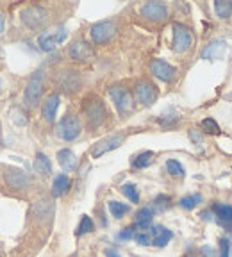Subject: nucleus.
<instances>
[{"label":"nucleus","mask_w":232,"mask_h":257,"mask_svg":"<svg viewBox=\"0 0 232 257\" xmlns=\"http://www.w3.org/2000/svg\"><path fill=\"white\" fill-rule=\"evenodd\" d=\"M59 82L63 86V89H68V91H75L79 88V75L75 72H63L59 77Z\"/></svg>","instance_id":"nucleus-19"},{"label":"nucleus","mask_w":232,"mask_h":257,"mask_svg":"<svg viewBox=\"0 0 232 257\" xmlns=\"http://www.w3.org/2000/svg\"><path fill=\"white\" fill-rule=\"evenodd\" d=\"M66 39V29L65 27H57L54 31H45V33L39 34L38 37V45L43 52H52L54 48L63 43Z\"/></svg>","instance_id":"nucleus-3"},{"label":"nucleus","mask_w":232,"mask_h":257,"mask_svg":"<svg viewBox=\"0 0 232 257\" xmlns=\"http://www.w3.org/2000/svg\"><path fill=\"white\" fill-rule=\"evenodd\" d=\"M134 236H136L134 229H132V227H127V229H123L118 234V239H120V241H129V239H132Z\"/></svg>","instance_id":"nucleus-33"},{"label":"nucleus","mask_w":232,"mask_h":257,"mask_svg":"<svg viewBox=\"0 0 232 257\" xmlns=\"http://www.w3.org/2000/svg\"><path fill=\"white\" fill-rule=\"evenodd\" d=\"M225 50H227V43L223 39H214L202 50V59H220Z\"/></svg>","instance_id":"nucleus-15"},{"label":"nucleus","mask_w":232,"mask_h":257,"mask_svg":"<svg viewBox=\"0 0 232 257\" xmlns=\"http://www.w3.org/2000/svg\"><path fill=\"white\" fill-rule=\"evenodd\" d=\"M200 202H202V195H188V196H182L181 200H179V206L182 207V209H195V206H198Z\"/></svg>","instance_id":"nucleus-25"},{"label":"nucleus","mask_w":232,"mask_h":257,"mask_svg":"<svg viewBox=\"0 0 232 257\" xmlns=\"http://www.w3.org/2000/svg\"><path fill=\"white\" fill-rule=\"evenodd\" d=\"M41 95H43V72L38 70L29 79L25 93H23V100H25V104H27L29 108H36L38 104H39V100H41Z\"/></svg>","instance_id":"nucleus-1"},{"label":"nucleus","mask_w":232,"mask_h":257,"mask_svg":"<svg viewBox=\"0 0 232 257\" xmlns=\"http://www.w3.org/2000/svg\"><path fill=\"white\" fill-rule=\"evenodd\" d=\"M57 134L65 141H74L80 134V123L75 116H65L57 123Z\"/></svg>","instance_id":"nucleus-7"},{"label":"nucleus","mask_w":232,"mask_h":257,"mask_svg":"<svg viewBox=\"0 0 232 257\" xmlns=\"http://www.w3.org/2000/svg\"><path fill=\"white\" fill-rule=\"evenodd\" d=\"M154 161V152H143V154H139L138 157L134 159V166L136 168H147L149 164H152Z\"/></svg>","instance_id":"nucleus-27"},{"label":"nucleus","mask_w":232,"mask_h":257,"mask_svg":"<svg viewBox=\"0 0 232 257\" xmlns=\"http://www.w3.org/2000/svg\"><path fill=\"white\" fill-rule=\"evenodd\" d=\"M202 216H204V220H211V213H209V211H204Z\"/></svg>","instance_id":"nucleus-37"},{"label":"nucleus","mask_w":232,"mask_h":257,"mask_svg":"<svg viewBox=\"0 0 232 257\" xmlns=\"http://www.w3.org/2000/svg\"><path fill=\"white\" fill-rule=\"evenodd\" d=\"M214 13L218 14V18H223V20L231 18L232 16V2L231 0H225V2L216 0V2H214Z\"/></svg>","instance_id":"nucleus-24"},{"label":"nucleus","mask_w":232,"mask_h":257,"mask_svg":"<svg viewBox=\"0 0 232 257\" xmlns=\"http://www.w3.org/2000/svg\"><path fill=\"white\" fill-rule=\"evenodd\" d=\"M84 112H86V118H88L89 125L93 127H98L100 123L106 120V108H104V104L98 100V98H93L86 104V108H84Z\"/></svg>","instance_id":"nucleus-8"},{"label":"nucleus","mask_w":232,"mask_h":257,"mask_svg":"<svg viewBox=\"0 0 232 257\" xmlns=\"http://www.w3.org/2000/svg\"><path fill=\"white\" fill-rule=\"evenodd\" d=\"M125 141V138L121 134H113V136H107L104 140H100L98 143H95L91 148V157H100V155L107 154V152H111V150H116L118 147H121V143Z\"/></svg>","instance_id":"nucleus-6"},{"label":"nucleus","mask_w":232,"mask_h":257,"mask_svg":"<svg viewBox=\"0 0 232 257\" xmlns=\"http://www.w3.org/2000/svg\"><path fill=\"white\" fill-rule=\"evenodd\" d=\"M150 70H152V73L157 77V79L164 80V82H170V80H173V77H175V68H173L170 63L162 61V59H154L152 63H150Z\"/></svg>","instance_id":"nucleus-12"},{"label":"nucleus","mask_w":232,"mask_h":257,"mask_svg":"<svg viewBox=\"0 0 232 257\" xmlns=\"http://www.w3.org/2000/svg\"><path fill=\"white\" fill-rule=\"evenodd\" d=\"M166 170L170 175H175V177H182V175H184V166L175 159L166 161Z\"/></svg>","instance_id":"nucleus-29"},{"label":"nucleus","mask_w":232,"mask_h":257,"mask_svg":"<svg viewBox=\"0 0 232 257\" xmlns=\"http://www.w3.org/2000/svg\"><path fill=\"white\" fill-rule=\"evenodd\" d=\"M22 22L29 29H39L48 22V11L41 5H31L22 11Z\"/></svg>","instance_id":"nucleus-2"},{"label":"nucleus","mask_w":232,"mask_h":257,"mask_svg":"<svg viewBox=\"0 0 232 257\" xmlns=\"http://www.w3.org/2000/svg\"><path fill=\"white\" fill-rule=\"evenodd\" d=\"M7 184L11 187H25L29 186V177L23 172H11L7 173Z\"/></svg>","instance_id":"nucleus-23"},{"label":"nucleus","mask_w":232,"mask_h":257,"mask_svg":"<svg viewBox=\"0 0 232 257\" xmlns=\"http://www.w3.org/2000/svg\"><path fill=\"white\" fill-rule=\"evenodd\" d=\"M109 95H111L113 102H115L116 109H118L120 112H127L132 109V97H130V93L125 88L115 86V88H111Z\"/></svg>","instance_id":"nucleus-10"},{"label":"nucleus","mask_w":232,"mask_h":257,"mask_svg":"<svg viewBox=\"0 0 232 257\" xmlns=\"http://www.w3.org/2000/svg\"><path fill=\"white\" fill-rule=\"evenodd\" d=\"M231 254V241L227 238L220 239V257H229Z\"/></svg>","instance_id":"nucleus-32"},{"label":"nucleus","mask_w":232,"mask_h":257,"mask_svg":"<svg viewBox=\"0 0 232 257\" xmlns=\"http://www.w3.org/2000/svg\"><path fill=\"white\" fill-rule=\"evenodd\" d=\"M34 170H36L39 175L46 177V175H50L52 173V164H50V159L46 157L45 154L41 152H38L36 154V161H34Z\"/></svg>","instance_id":"nucleus-21"},{"label":"nucleus","mask_w":232,"mask_h":257,"mask_svg":"<svg viewBox=\"0 0 232 257\" xmlns=\"http://www.w3.org/2000/svg\"><path fill=\"white\" fill-rule=\"evenodd\" d=\"M200 127H202V131L209 132V134H220V132H222V131H220L218 123L214 122L213 118H205V120H202Z\"/></svg>","instance_id":"nucleus-30"},{"label":"nucleus","mask_w":232,"mask_h":257,"mask_svg":"<svg viewBox=\"0 0 232 257\" xmlns=\"http://www.w3.org/2000/svg\"><path fill=\"white\" fill-rule=\"evenodd\" d=\"M106 257H120V254L115 248H106Z\"/></svg>","instance_id":"nucleus-35"},{"label":"nucleus","mask_w":232,"mask_h":257,"mask_svg":"<svg viewBox=\"0 0 232 257\" xmlns=\"http://www.w3.org/2000/svg\"><path fill=\"white\" fill-rule=\"evenodd\" d=\"M191 43H193V34L186 25L173 24V50L177 54H184L186 50H190Z\"/></svg>","instance_id":"nucleus-4"},{"label":"nucleus","mask_w":232,"mask_h":257,"mask_svg":"<svg viewBox=\"0 0 232 257\" xmlns=\"http://www.w3.org/2000/svg\"><path fill=\"white\" fill-rule=\"evenodd\" d=\"M2 31H4V16L0 14V33H2Z\"/></svg>","instance_id":"nucleus-38"},{"label":"nucleus","mask_w":232,"mask_h":257,"mask_svg":"<svg viewBox=\"0 0 232 257\" xmlns=\"http://www.w3.org/2000/svg\"><path fill=\"white\" fill-rule=\"evenodd\" d=\"M70 177L65 175V173H61L54 179V186H52V195L54 196H63L66 191L70 189Z\"/></svg>","instance_id":"nucleus-20"},{"label":"nucleus","mask_w":232,"mask_h":257,"mask_svg":"<svg viewBox=\"0 0 232 257\" xmlns=\"http://www.w3.org/2000/svg\"><path fill=\"white\" fill-rule=\"evenodd\" d=\"M121 193H123L130 202H134V204L139 202V191L134 184H123V186H121Z\"/></svg>","instance_id":"nucleus-28"},{"label":"nucleus","mask_w":232,"mask_h":257,"mask_svg":"<svg viewBox=\"0 0 232 257\" xmlns=\"http://www.w3.org/2000/svg\"><path fill=\"white\" fill-rule=\"evenodd\" d=\"M70 57L75 59V61L88 63L93 59V48L89 47L86 41H75L74 45L70 47Z\"/></svg>","instance_id":"nucleus-13"},{"label":"nucleus","mask_w":232,"mask_h":257,"mask_svg":"<svg viewBox=\"0 0 232 257\" xmlns=\"http://www.w3.org/2000/svg\"><path fill=\"white\" fill-rule=\"evenodd\" d=\"M109 211H111V215L115 216V218H123V216L129 213V206L121 204V202L111 200L109 202Z\"/></svg>","instance_id":"nucleus-26"},{"label":"nucleus","mask_w":232,"mask_h":257,"mask_svg":"<svg viewBox=\"0 0 232 257\" xmlns=\"http://www.w3.org/2000/svg\"><path fill=\"white\" fill-rule=\"evenodd\" d=\"M57 108H59V97H57V95L46 97V100L43 102V108H41L43 118H45L46 122H54V120H56Z\"/></svg>","instance_id":"nucleus-16"},{"label":"nucleus","mask_w":232,"mask_h":257,"mask_svg":"<svg viewBox=\"0 0 232 257\" xmlns=\"http://www.w3.org/2000/svg\"><path fill=\"white\" fill-rule=\"evenodd\" d=\"M172 238H173L172 230H168L166 227L157 225V227L152 229V243L155 245V247H166Z\"/></svg>","instance_id":"nucleus-17"},{"label":"nucleus","mask_w":232,"mask_h":257,"mask_svg":"<svg viewBox=\"0 0 232 257\" xmlns=\"http://www.w3.org/2000/svg\"><path fill=\"white\" fill-rule=\"evenodd\" d=\"M134 239H136V243L141 245V247H147V245H150V238L147 236V234H136Z\"/></svg>","instance_id":"nucleus-34"},{"label":"nucleus","mask_w":232,"mask_h":257,"mask_svg":"<svg viewBox=\"0 0 232 257\" xmlns=\"http://www.w3.org/2000/svg\"><path fill=\"white\" fill-rule=\"evenodd\" d=\"M115 34H116V24L115 22H109V20L98 22V24L91 25V29H89V36H91V39L95 43L109 41Z\"/></svg>","instance_id":"nucleus-5"},{"label":"nucleus","mask_w":232,"mask_h":257,"mask_svg":"<svg viewBox=\"0 0 232 257\" xmlns=\"http://www.w3.org/2000/svg\"><path fill=\"white\" fill-rule=\"evenodd\" d=\"M141 14L152 22H162V20H166L168 9L161 2H147V4L141 5Z\"/></svg>","instance_id":"nucleus-11"},{"label":"nucleus","mask_w":232,"mask_h":257,"mask_svg":"<svg viewBox=\"0 0 232 257\" xmlns=\"http://www.w3.org/2000/svg\"><path fill=\"white\" fill-rule=\"evenodd\" d=\"M134 93H136V98H138V102H141L143 106H152V104L157 100V88L154 84H150V82H147V80L136 84Z\"/></svg>","instance_id":"nucleus-9"},{"label":"nucleus","mask_w":232,"mask_h":257,"mask_svg":"<svg viewBox=\"0 0 232 257\" xmlns=\"http://www.w3.org/2000/svg\"><path fill=\"white\" fill-rule=\"evenodd\" d=\"M91 230H93V221H91V218L84 215V216H82V220H80V223H79V227H77V236L88 234V232H91Z\"/></svg>","instance_id":"nucleus-31"},{"label":"nucleus","mask_w":232,"mask_h":257,"mask_svg":"<svg viewBox=\"0 0 232 257\" xmlns=\"http://www.w3.org/2000/svg\"><path fill=\"white\" fill-rule=\"evenodd\" d=\"M213 213L223 229L232 232V206H229V204H214Z\"/></svg>","instance_id":"nucleus-14"},{"label":"nucleus","mask_w":232,"mask_h":257,"mask_svg":"<svg viewBox=\"0 0 232 257\" xmlns=\"http://www.w3.org/2000/svg\"><path fill=\"white\" fill-rule=\"evenodd\" d=\"M202 254H204L205 257H214V252L209 247H202Z\"/></svg>","instance_id":"nucleus-36"},{"label":"nucleus","mask_w":232,"mask_h":257,"mask_svg":"<svg viewBox=\"0 0 232 257\" xmlns=\"http://www.w3.org/2000/svg\"><path fill=\"white\" fill-rule=\"evenodd\" d=\"M150 223H152V209L149 207H143L136 213V225L139 229H149Z\"/></svg>","instance_id":"nucleus-22"},{"label":"nucleus","mask_w":232,"mask_h":257,"mask_svg":"<svg viewBox=\"0 0 232 257\" xmlns=\"http://www.w3.org/2000/svg\"><path fill=\"white\" fill-rule=\"evenodd\" d=\"M57 161H59L61 168L65 170V172H72V170H75V166H77V157H75L74 152L68 148H63L57 152Z\"/></svg>","instance_id":"nucleus-18"}]
</instances>
